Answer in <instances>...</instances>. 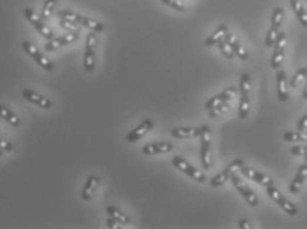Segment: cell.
<instances>
[{"mask_svg":"<svg viewBox=\"0 0 307 229\" xmlns=\"http://www.w3.org/2000/svg\"><path fill=\"white\" fill-rule=\"evenodd\" d=\"M57 16L58 19H65V20H73L76 22L78 26H82L87 30H93L95 34L98 32H103L105 30V26L102 23H99L98 20L91 19V18H87V16L80 15L74 11H70V10H61V11L57 12Z\"/></svg>","mask_w":307,"mask_h":229,"instance_id":"obj_1","label":"cell"},{"mask_svg":"<svg viewBox=\"0 0 307 229\" xmlns=\"http://www.w3.org/2000/svg\"><path fill=\"white\" fill-rule=\"evenodd\" d=\"M240 108L239 116L241 120H245L249 116L251 110V77L248 73H244L240 80Z\"/></svg>","mask_w":307,"mask_h":229,"instance_id":"obj_2","label":"cell"},{"mask_svg":"<svg viewBox=\"0 0 307 229\" xmlns=\"http://www.w3.org/2000/svg\"><path fill=\"white\" fill-rule=\"evenodd\" d=\"M24 16H25V19H27L28 23L33 26L34 30H37L38 34H41L42 38H46V40H50V38H54L53 30H50L49 26L44 23L45 20H42L40 16L36 15V12H34L32 8H28V7L24 8Z\"/></svg>","mask_w":307,"mask_h":229,"instance_id":"obj_3","label":"cell"},{"mask_svg":"<svg viewBox=\"0 0 307 229\" xmlns=\"http://www.w3.org/2000/svg\"><path fill=\"white\" fill-rule=\"evenodd\" d=\"M95 50H97V36L95 32L91 30L86 36L84 53V69L87 73H91L95 69Z\"/></svg>","mask_w":307,"mask_h":229,"instance_id":"obj_4","label":"cell"},{"mask_svg":"<svg viewBox=\"0 0 307 229\" xmlns=\"http://www.w3.org/2000/svg\"><path fill=\"white\" fill-rule=\"evenodd\" d=\"M21 46H23L24 52L27 53L30 58H33V60L36 61V64L40 65V68L44 69L45 72L53 70V65H52V62L49 61V58H48L45 54H42V53L40 52L32 42L25 40V42H21Z\"/></svg>","mask_w":307,"mask_h":229,"instance_id":"obj_5","label":"cell"},{"mask_svg":"<svg viewBox=\"0 0 307 229\" xmlns=\"http://www.w3.org/2000/svg\"><path fill=\"white\" fill-rule=\"evenodd\" d=\"M172 164H174L175 168L182 171L184 175H187V176L191 178V179H194L195 182H199V183L207 182V176H205L204 174L197 171L194 166H191L188 162L184 160V159L180 158V156H174V158H172Z\"/></svg>","mask_w":307,"mask_h":229,"instance_id":"obj_6","label":"cell"},{"mask_svg":"<svg viewBox=\"0 0 307 229\" xmlns=\"http://www.w3.org/2000/svg\"><path fill=\"white\" fill-rule=\"evenodd\" d=\"M266 192H268V195H269L286 214H289L290 216H297V214H298V208L296 206V204H293L290 200L286 199V198L278 191L277 188L273 187V186H268V187H266Z\"/></svg>","mask_w":307,"mask_h":229,"instance_id":"obj_7","label":"cell"},{"mask_svg":"<svg viewBox=\"0 0 307 229\" xmlns=\"http://www.w3.org/2000/svg\"><path fill=\"white\" fill-rule=\"evenodd\" d=\"M211 128L204 126V130L200 134V160L204 170L211 168Z\"/></svg>","mask_w":307,"mask_h":229,"instance_id":"obj_8","label":"cell"},{"mask_svg":"<svg viewBox=\"0 0 307 229\" xmlns=\"http://www.w3.org/2000/svg\"><path fill=\"white\" fill-rule=\"evenodd\" d=\"M286 42H288V36L285 32H278L277 38H276V42H274V52L273 56H272V60H270V64H272V68L278 69L284 61V54L285 49H286Z\"/></svg>","mask_w":307,"mask_h":229,"instance_id":"obj_9","label":"cell"},{"mask_svg":"<svg viewBox=\"0 0 307 229\" xmlns=\"http://www.w3.org/2000/svg\"><path fill=\"white\" fill-rule=\"evenodd\" d=\"M243 166H244L243 159H236V160L232 162L231 164L227 166V168H224L219 175H216V176L211 179V182H209L211 187H220V186H223L228 179H231L232 174L235 172V171H237V170L241 168Z\"/></svg>","mask_w":307,"mask_h":229,"instance_id":"obj_10","label":"cell"},{"mask_svg":"<svg viewBox=\"0 0 307 229\" xmlns=\"http://www.w3.org/2000/svg\"><path fill=\"white\" fill-rule=\"evenodd\" d=\"M231 180H232V184L235 186L236 190L240 192V195L243 196L244 199H245V202H247L249 206H258V199H257V196H256V194L252 191L251 188L248 187L247 184L243 183V182L240 180L239 176H236V175H233V174H232Z\"/></svg>","mask_w":307,"mask_h":229,"instance_id":"obj_11","label":"cell"},{"mask_svg":"<svg viewBox=\"0 0 307 229\" xmlns=\"http://www.w3.org/2000/svg\"><path fill=\"white\" fill-rule=\"evenodd\" d=\"M23 98L25 101L29 102V104H33V105H36L37 108H41V109L49 110L53 106V102L50 101L49 98L44 97L42 94L36 93V92L30 90V89H24Z\"/></svg>","mask_w":307,"mask_h":229,"instance_id":"obj_12","label":"cell"},{"mask_svg":"<svg viewBox=\"0 0 307 229\" xmlns=\"http://www.w3.org/2000/svg\"><path fill=\"white\" fill-rule=\"evenodd\" d=\"M77 38H78V32H74V30H73V32L62 34L60 38H53L48 40V42L45 44V49L48 52H52V50H56V49L60 48V46L72 44V42H76Z\"/></svg>","mask_w":307,"mask_h":229,"instance_id":"obj_13","label":"cell"},{"mask_svg":"<svg viewBox=\"0 0 307 229\" xmlns=\"http://www.w3.org/2000/svg\"><path fill=\"white\" fill-rule=\"evenodd\" d=\"M152 128H154V122H152V120L147 118V120H142L137 128H133V130L126 136V140L129 143L137 142V140H139L140 138H143V136H146Z\"/></svg>","mask_w":307,"mask_h":229,"instance_id":"obj_14","label":"cell"},{"mask_svg":"<svg viewBox=\"0 0 307 229\" xmlns=\"http://www.w3.org/2000/svg\"><path fill=\"white\" fill-rule=\"evenodd\" d=\"M240 171H241V174H243L244 176L248 178V179H252V180L254 182H257V183H260L261 186H264V187L273 186L274 183L272 178H269L268 175H265V174L260 172V171H256V170L252 168V167L243 166V167L240 168Z\"/></svg>","mask_w":307,"mask_h":229,"instance_id":"obj_15","label":"cell"},{"mask_svg":"<svg viewBox=\"0 0 307 229\" xmlns=\"http://www.w3.org/2000/svg\"><path fill=\"white\" fill-rule=\"evenodd\" d=\"M236 93H237V88H236L235 85H232V86H228L224 92L219 93L217 96H215V97L209 98L208 101L204 104V109L209 110V109H212L213 106H216V105H219V104H221V102L231 101L232 97H233Z\"/></svg>","mask_w":307,"mask_h":229,"instance_id":"obj_16","label":"cell"},{"mask_svg":"<svg viewBox=\"0 0 307 229\" xmlns=\"http://www.w3.org/2000/svg\"><path fill=\"white\" fill-rule=\"evenodd\" d=\"M99 184V176L97 175H90L87 178L86 182H85L84 187H82V191H81V198L85 200V202H90L94 196L97 188H98Z\"/></svg>","mask_w":307,"mask_h":229,"instance_id":"obj_17","label":"cell"},{"mask_svg":"<svg viewBox=\"0 0 307 229\" xmlns=\"http://www.w3.org/2000/svg\"><path fill=\"white\" fill-rule=\"evenodd\" d=\"M174 148V144L171 142H154L148 143L143 146V154L146 155H158L170 152Z\"/></svg>","mask_w":307,"mask_h":229,"instance_id":"obj_18","label":"cell"},{"mask_svg":"<svg viewBox=\"0 0 307 229\" xmlns=\"http://www.w3.org/2000/svg\"><path fill=\"white\" fill-rule=\"evenodd\" d=\"M203 130H204V126H199V128H175L171 130V136L178 139L195 138V136H200Z\"/></svg>","mask_w":307,"mask_h":229,"instance_id":"obj_19","label":"cell"},{"mask_svg":"<svg viewBox=\"0 0 307 229\" xmlns=\"http://www.w3.org/2000/svg\"><path fill=\"white\" fill-rule=\"evenodd\" d=\"M224 40H225V42H227L228 46H229V48L232 49V52L235 53V56H237L240 60H243V61L248 60V53L245 52L244 46L240 44L239 40H237V38H236L233 34L228 32V34H225Z\"/></svg>","mask_w":307,"mask_h":229,"instance_id":"obj_20","label":"cell"},{"mask_svg":"<svg viewBox=\"0 0 307 229\" xmlns=\"http://www.w3.org/2000/svg\"><path fill=\"white\" fill-rule=\"evenodd\" d=\"M306 179H307V164L305 163V164L300 166V168L297 171L296 178L293 179L292 184H290V188H289L290 192H292V194H298V192L301 191V188H302V186H304Z\"/></svg>","mask_w":307,"mask_h":229,"instance_id":"obj_21","label":"cell"},{"mask_svg":"<svg viewBox=\"0 0 307 229\" xmlns=\"http://www.w3.org/2000/svg\"><path fill=\"white\" fill-rule=\"evenodd\" d=\"M277 97L281 102H286L289 100L288 77L284 70L277 73Z\"/></svg>","mask_w":307,"mask_h":229,"instance_id":"obj_22","label":"cell"},{"mask_svg":"<svg viewBox=\"0 0 307 229\" xmlns=\"http://www.w3.org/2000/svg\"><path fill=\"white\" fill-rule=\"evenodd\" d=\"M228 32H229V30H228L227 24L219 26L216 30H213V34H209L208 38H207V40H205V46H216L220 40H224V38H225V34H227Z\"/></svg>","mask_w":307,"mask_h":229,"instance_id":"obj_23","label":"cell"},{"mask_svg":"<svg viewBox=\"0 0 307 229\" xmlns=\"http://www.w3.org/2000/svg\"><path fill=\"white\" fill-rule=\"evenodd\" d=\"M0 118H1L4 122H7L8 124L13 126V128H17V126L21 124V120H20L19 116H16L9 108L4 105H0Z\"/></svg>","mask_w":307,"mask_h":229,"instance_id":"obj_24","label":"cell"},{"mask_svg":"<svg viewBox=\"0 0 307 229\" xmlns=\"http://www.w3.org/2000/svg\"><path fill=\"white\" fill-rule=\"evenodd\" d=\"M290 6H292L294 15L298 19V22L304 26H307V11L306 8L302 6V3L300 0H290Z\"/></svg>","mask_w":307,"mask_h":229,"instance_id":"obj_25","label":"cell"},{"mask_svg":"<svg viewBox=\"0 0 307 229\" xmlns=\"http://www.w3.org/2000/svg\"><path fill=\"white\" fill-rule=\"evenodd\" d=\"M106 212L110 218H113L114 220H117V222H119V224H122V226H127V224H130L129 216H127L126 214H123L122 210H118L117 206H109L106 208Z\"/></svg>","mask_w":307,"mask_h":229,"instance_id":"obj_26","label":"cell"},{"mask_svg":"<svg viewBox=\"0 0 307 229\" xmlns=\"http://www.w3.org/2000/svg\"><path fill=\"white\" fill-rule=\"evenodd\" d=\"M284 139L286 142H307V132L305 130L288 132L284 134Z\"/></svg>","mask_w":307,"mask_h":229,"instance_id":"obj_27","label":"cell"},{"mask_svg":"<svg viewBox=\"0 0 307 229\" xmlns=\"http://www.w3.org/2000/svg\"><path fill=\"white\" fill-rule=\"evenodd\" d=\"M229 108H231V106H229V101L221 102V104L213 106L212 109L208 110V116H211V118H217V116H223L224 113H227Z\"/></svg>","mask_w":307,"mask_h":229,"instance_id":"obj_28","label":"cell"},{"mask_svg":"<svg viewBox=\"0 0 307 229\" xmlns=\"http://www.w3.org/2000/svg\"><path fill=\"white\" fill-rule=\"evenodd\" d=\"M57 0H45L44 4H42L41 8V14H40V18L42 20H48L52 15V12L54 10V6H56Z\"/></svg>","mask_w":307,"mask_h":229,"instance_id":"obj_29","label":"cell"},{"mask_svg":"<svg viewBox=\"0 0 307 229\" xmlns=\"http://www.w3.org/2000/svg\"><path fill=\"white\" fill-rule=\"evenodd\" d=\"M282 19H284V10H282L281 7L274 8L273 14H272V22H270V26H273V28L280 30L281 24H282Z\"/></svg>","mask_w":307,"mask_h":229,"instance_id":"obj_30","label":"cell"},{"mask_svg":"<svg viewBox=\"0 0 307 229\" xmlns=\"http://www.w3.org/2000/svg\"><path fill=\"white\" fill-rule=\"evenodd\" d=\"M280 30L270 26L268 32H266V38H265V46L266 48H273L274 42H276V38H277V34Z\"/></svg>","mask_w":307,"mask_h":229,"instance_id":"obj_31","label":"cell"},{"mask_svg":"<svg viewBox=\"0 0 307 229\" xmlns=\"http://www.w3.org/2000/svg\"><path fill=\"white\" fill-rule=\"evenodd\" d=\"M217 46H219V50L221 52V54H223L225 58H228V60H232L233 57H235V53L232 52V49L229 48V46H228L227 42H225V40H220V42L216 44Z\"/></svg>","mask_w":307,"mask_h":229,"instance_id":"obj_32","label":"cell"},{"mask_svg":"<svg viewBox=\"0 0 307 229\" xmlns=\"http://www.w3.org/2000/svg\"><path fill=\"white\" fill-rule=\"evenodd\" d=\"M307 76V66L306 68H301L298 69V70L294 73V76H293L292 81H290V86L292 88H297V85H298V82H300L301 80H305Z\"/></svg>","mask_w":307,"mask_h":229,"instance_id":"obj_33","label":"cell"},{"mask_svg":"<svg viewBox=\"0 0 307 229\" xmlns=\"http://www.w3.org/2000/svg\"><path fill=\"white\" fill-rule=\"evenodd\" d=\"M160 2H162L164 6H167V7L175 10V11H179V12L186 11L184 4H182V2H179V0H160Z\"/></svg>","mask_w":307,"mask_h":229,"instance_id":"obj_34","label":"cell"},{"mask_svg":"<svg viewBox=\"0 0 307 229\" xmlns=\"http://www.w3.org/2000/svg\"><path fill=\"white\" fill-rule=\"evenodd\" d=\"M60 26L61 28H64V30H69V32H78V24L76 23V22H73V20H65V19H60Z\"/></svg>","mask_w":307,"mask_h":229,"instance_id":"obj_35","label":"cell"},{"mask_svg":"<svg viewBox=\"0 0 307 229\" xmlns=\"http://www.w3.org/2000/svg\"><path fill=\"white\" fill-rule=\"evenodd\" d=\"M0 150L3 151V152H11L12 150H13V146H12V143L8 140V139L3 138V136H0Z\"/></svg>","mask_w":307,"mask_h":229,"instance_id":"obj_36","label":"cell"},{"mask_svg":"<svg viewBox=\"0 0 307 229\" xmlns=\"http://www.w3.org/2000/svg\"><path fill=\"white\" fill-rule=\"evenodd\" d=\"M290 152L293 155H301V156H307V146H294L290 148Z\"/></svg>","mask_w":307,"mask_h":229,"instance_id":"obj_37","label":"cell"},{"mask_svg":"<svg viewBox=\"0 0 307 229\" xmlns=\"http://www.w3.org/2000/svg\"><path fill=\"white\" fill-rule=\"evenodd\" d=\"M297 128H298V130H305V128H307V114H305L300 120V122L297 124Z\"/></svg>","mask_w":307,"mask_h":229,"instance_id":"obj_38","label":"cell"},{"mask_svg":"<svg viewBox=\"0 0 307 229\" xmlns=\"http://www.w3.org/2000/svg\"><path fill=\"white\" fill-rule=\"evenodd\" d=\"M106 224L107 228H121V226H118L119 222H118L117 220H114L113 218H110V216H109V218L106 220Z\"/></svg>","mask_w":307,"mask_h":229,"instance_id":"obj_39","label":"cell"},{"mask_svg":"<svg viewBox=\"0 0 307 229\" xmlns=\"http://www.w3.org/2000/svg\"><path fill=\"white\" fill-rule=\"evenodd\" d=\"M240 228H241V229H244V228L251 229L252 226L249 224V222H248V220H241V222H240Z\"/></svg>","mask_w":307,"mask_h":229,"instance_id":"obj_40","label":"cell"},{"mask_svg":"<svg viewBox=\"0 0 307 229\" xmlns=\"http://www.w3.org/2000/svg\"><path fill=\"white\" fill-rule=\"evenodd\" d=\"M304 98H305V100H307V76H306V78H305V88H304Z\"/></svg>","mask_w":307,"mask_h":229,"instance_id":"obj_41","label":"cell"},{"mask_svg":"<svg viewBox=\"0 0 307 229\" xmlns=\"http://www.w3.org/2000/svg\"><path fill=\"white\" fill-rule=\"evenodd\" d=\"M1 155H3V151L0 150V156H1Z\"/></svg>","mask_w":307,"mask_h":229,"instance_id":"obj_42","label":"cell"},{"mask_svg":"<svg viewBox=\"0 0 307 229\" xmlns=\"http://www.w3.org/2000/svg\"><path fill=\"white\" fill-rule=\"evenodd\" d=\"M306 164H307V156H306Z\"/></svg>","mask_w":307,"mask_h":229,"instance_id":"obj_43","label":"cell"},{"mask_svg":"<svg viewBox=\"0 0 307 229\" xmlns=\"http://www.w3.org/2000/svg\"><path fill=\"white\" fill-rule=\"evenodd\" d=\"M306 2H307V0H306Z\"/></svg>","mask_w":307,"mask_h":229,"instance_id":"obj_44","label":"cell"}]
</instances>
